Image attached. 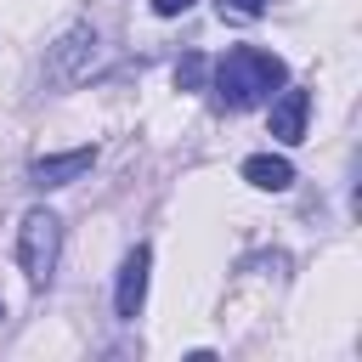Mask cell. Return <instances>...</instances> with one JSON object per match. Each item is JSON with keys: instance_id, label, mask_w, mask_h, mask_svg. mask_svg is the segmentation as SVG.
Segmentation results:
<instances>
[{"instance_id": "cell-1", "label": "cell", "mask_w": 362, "mask_h": 362, "mask_svg": "<svg viewBox=\"0 0 362 362\" xmlns=\"http://www.w3.org/2000/svg\"><path fill=\"white\" fill-rule=\"evenodd\" d=\"M283 79H288L283 57H277V51H260V45H232V51L209 68V90H215V102L232 107V113L266 102Z\"/></svg>"}, {"instance_id": "cell-2", "label": "cell", "mask_w": 362, "mask_h": 362, "mask_svg": "<svg viewBox=\"0 0 362 362\" xmlns=\"http://www.w3.org/2000/svg\"><path fill=\"white\" fill-rule=\"evenodd\" d=\"M96 68H102V34H96L90 23H74V28L51 45V57H45V85H51V90H74V85H85Z\"/></svg>"}, {"instance_id": "cell-3", "label": "cell", "mask_w": 362, "mask_h": 362, "mask_svg": "<svg viewBox=\"0 0 362 362\" xmlns=\"http://www.w3.org/2000/svg\"><path fill=\"white\" fill-rule=\"evenodd\" d=\"M57 260H62V221L51 209H28L23 226H17V266H23V277L34 288H45Z\"/></svg>"}, {"instance_id": "cell-4", "label": "cell", "mask_w": 362, "mask_h": 362, "mask_svg": "<svg viewBox=\"0 0 362 362\" xmlns=\"http://www.w3.org/2000/svg\"><path fill=\"white\" fill-rule=\"evenodd\" d=\"M147 272H153V249L136 243V249L119 260V283H113V311H119L124 322H136L141 305H147Z\"/></svg>"}, {"instance_id": "cell-5", "label": "cell", "mask_w": 362, "mask_h": 362, "mask_svg": "<svg viewBox=\"0 0 362 362\" xmlns=\"http://www.w3.org/2000/svg\"><path fill=\"white\" fill-rule=\"evenodd\" d=\"M305 119H311V90H300V85H277V96H272V113H266V130L283 141V147H294L300 136H305Z\"/></svg>"}, {"instance_id": "cell-6", "label": "cell", "mask_w": 362, "mask_h": 362, "mask_svg": "<svg viewBox=\"0 0 362 362\" xmlns=\"http://www.w3.org/2000/svg\"><path fill=\"white\" fill-rule=\"evenodd\" d=\"M96 164V147H68V153H45V158H34L28 164V181L34 187H68V181H79L85 170Z\"/></svg>"}, {"instance_id": "cell-7", "label": "cell", "mask_w": 362, "mask_h": 362, "mask_svg": "<svg viewBox=\"0 0 362 362\" xmlns=\"http://www.w3.org/2000/svg\"><path fill=\"white\" fill-rule=\"evenodd\" d=\"M243 181L260 187V192H288L294 187V164L283 153H255V158H243Z\"/></svg>"}, {"instance_id": "cell-8", "label": "cell", "mask_w": 362, "mask_h": 362, "mask_svg": "<svg viewBox=\"0 0 362 362\" xmlns=\"http://www.w3.org/2000/svg\"><path fill=\"white\" fill-rule=\"evenodd\" d=\"M204 85H209V57L187 51V57L175 62V90H204Z\"/></svg>"}, {"instance_id": "cell-9", "label": "cell", "mask_w": 362, "mask_h": 362, "mask_svg": "<svg viewBox=\"0 0 362 362\" xmlns=\"http://www.w3.org/2000/svg\"><path fill=\"white\" fill-rule=\"evenodd\" d=\"M215 11L238 17V23H255V17H266V0H215Z\"/></svg>"}, {"instance_id": "cell-10", "label": "cell", "mask_w": 362, "mask_h": 362, "mask_svg": "<svg viewBox=\"0 0 362 362\" xmlns=\"http://www.w3.org/2000/svg\"><path fill=\"white\" fill-rule=\"evenodd\" d=\"M153 11L158 17H181V11H192V0H153Z\"/></svg>"}, {"instance_id": "cell-11", "label": "cell", "mask_w": 362, "mask_h": 362, "mask_svg": "<svg viewBox=\"0 0 362 362\" xmlns=\"http://www.w3.org/2000/svg\"><path fill=\"white\" fill-rule=\"evenodd\" d=\"M0 317H6V305H0Z\"/></svg>"}]
</instances>
